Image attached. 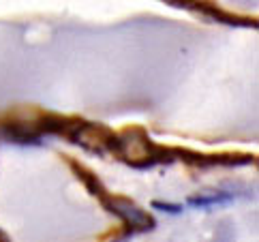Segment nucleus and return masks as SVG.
<instances>
[{"label":"nucleus","instance_id":"1","mask_svg":"<svg viewBox=\"0 0 259 242\" xmlns=\"http://www.w3.org/2000/svg\"><path fill=\"white\" fill-rule=\"evenodd\" d=\"M120 159L133 167H152L159 163H169L176 159V150L156 146L148 133L140 127H131L116 137V150Z\"/></svg>","mask_w":259,"mask_h":242},{"label":"nucleus","instance_id":"2","mask_svg":"<svg viewBox=\"0 0 259 242\" xmlns=\"http://www.w3.org/2000/svg\"><path fill=\"white\" fill-rule=\"evenodd\" d=\"M103 206L116 215L120 221L126 225L128 231H140V234H146V231L154 229V219L148 215L146 210H142L140 206H135L131 199L126 197H112V195H103Z\"/></svg>","mask_w":259,"mask_h":242},{"label":"nucleus","instance_id":"3","mask_svg":"<svg viewBox=\"0 0 259 242\" xmlns=\"http://www.w3.org/2000/svg\"><path fill=\"white\" fill-rule=\"evenodd\" d=\"M69 137H71L73 144L86 148V150H92V152H114L118 135L112 133L109 129L101 127V125L79 123V127Z\"/></svg>","mask_w":259,"mask_h":242},{"label":"nucleus","instance_id":"4","mask_svg":"<svg viewBox=\"0 0 259 242\" xmlns=\"http://www.w3.org/2000/svg\"><path fill=\"white\" fill-rule=\"evenodd\" d=\"M231 201V195L223 191H210V193H199L189 197V204L193 208H214V206H225Z\"/></svg>","mask_w":259,"mask_h":242},{"label":"nucleus","instance_id":"5","mask_svg":"<svg viewBox=\"0 0 259 242\" xmlns=\"http://www.w3.org/2000/svg\"><path fill=\"white\" fill-rule=\"evenodd\" d=\"M69 165H71V170L75 172V176H77L81 182H84V187H86L92 195H103V184H101V180H99L97 174H92L88 167H84V165L77 163V161H69Z\"/></svg>","mask_w":259,"mask_h":242},{"label":"nucleus","instance_id":"6","mask_svg":"<svg viewBox=\"0 0 259 242\" xmlns=\"http://www.w3.org/2000/svg\"><path fill=\"white\" fill-rule=\"evenodd\" d=\"M152 206L156 210H163V212H171V215H180L182 212V206L178 204H165V201H152Z\"/></svg>","mask_w":259,"mask_h":242},{"label":"nucleus","instance_id":"7","mask_svg":"<svg viewBox=\"0 0 259 242\" xmlns=\"http://www.w3.org/2000/svg\"><path fill=\"white\" fill-rule=\"evenodd\" d=\"M0 240H7V236L3 234V231H0Z\"/></svg>","mask_w":259,"mask_h":242}]
</instances>
